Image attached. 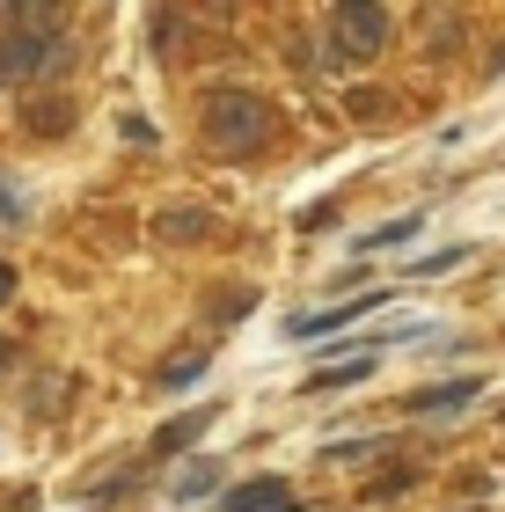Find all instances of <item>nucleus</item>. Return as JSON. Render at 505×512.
Returning a JSON list of instances; mask_svg holds the SVG:
<instances>
[{
	"mask_svg": "<svg viewBox=\"0 0 505 512\" xmlns=\"http://www.w3.org/2000/svg\"><path fill=\"white\" fill-rule=\"evenodd\" d=\"M198 125H205V147L220 154H257L271 147V132H279V110H271L257 88H213V96L198 103Z\"/></svg>",
	"mask_w": 505,
	"mask_h": 512,
	"instance_id": "nucleus-1",
	"label": "nucleus"
},
{
	"mask_svg": "<svg viewBox=\"0 0 505 512\" xmlns=\"http://www.w3.org/2000/svg\"><path fill=\"white\" fill-rule=\"evenodd\" d=\"M59 66V22L52 8H8V30H0V81H30Z\"/></svg>",
	"mask_w": 505,
	"mask_h": 512,
	"instance_id": "nucleus-2",
	"label": "nucleus"
},
{
	"mask_svg": "<svg viewBox=\"0 0 505 512\" xmlns=\"http://www.w3.org/2000/svg\"><path fill=\"white\" fill-rule=\"evenodd\" d=\"M381 44H388V8H374V0H352L330 15V66H374Z\"/></svg>",
	"mask_w": 505,
	"mask_h": 512,
	"instance_id": "nucleus-3",
	"label": "nucleus"
},
{
	"mask_svg": "<svg viewBox=\"0 0 505 512\" xmlns=\"http://www.w3.org/2000/svg\"><path fill=\"white\" fill-rule=\"evenodd\" d=\"M388 300V286H366V293H352V300H337V308H323V315H293L286 322V337H330V330H352L359 315H374Z\"/></svg>",
	"mask_w": 505,
	"mask_h": 512,
	"instance_id": "nucleus-4",
	"label": "nucleus"
},
{
	"mask_svg": "<svg viewBox=\"0 0 505 512\" xmlns=\"http://www.w3.org/2000/svg\"><path fill=\"white\" fill-rule=\"evenodd\" d=\"M220 512H301V498L286 491V476H249L220 498Z\"/></svg>",
	"mask_w": 505,
	"mask_h": 512,
	"instance_id": "nucleus-5",
	"label": "nucleus"
},
{
	"mask_svg": "<svg viewBox=\"0 0 505 512\" xmlns=\"http://www.w3.org/2000/svg\"><path fill=\"white\" fill-rule=\"evenodd\" d=\"M213 417H220V403H191L183 417H169V425L154 432V454H191V447H198V432L213 425Z\"/></svg>",
	"mask_w": 505,
	"mask_h": 512,
	"instance_id": "nucleus-6",
	"label": "nucleus"
},
{
	"mask_svg": "<svg viewBox=\"0 0 505 512\" xmlns=\"http://www.w3.org/2000/svg\"><path fill=\"white\" fill-rule=\"evenodd\" d=\"M476 395H484V381H476V374H462V381L418 388V395H410V410H418V417H447V410H462V403H476Z\"/></svg>",
	"mask_w": 505,
	"mask_h": 512,
	"instance_id": "nucleus-7",
	"label": "nucleus"
},
{
	"mask_svg": "<svg viewBox=\"0 0 505 512\" xmlns=\"http://www.w3.org/2000/svg\"><path fill=\"white\" fill-rule=\"evenodd\" d=\"M205 227H213V213H198V205H176V213L154 220V235H162V242H205Z\"/></svg>",
	"mask_w": 505,
	"mask_h": 512,
	"instance_id": "nucleus-8",
	"label": "nucleus"
},
{
	"mask_svg": "<svg viewBox=\"0 0 505 512\" xmlns=\"http://www.w3.org/2000/svg\"><path fill=\"white\" fill-rule=\"evenodd\" d=\"M418 227L425 213H403V220H381L374 235H359V256H374V249H403V242H418Z\"/></svg>",
	"mask_w": 505,
	"mask_h": 512,
	"instance_id": "nucleus-9",
	"label": "nucleus"
},
{
	"mask_svg": "<svg viewBox=\"0 0 505 512\" xmlns=\"http://www.w3.org/2000/svg\"><path fill=\"white\" fill-rule=\"evenodd\" d=\"M366 374H374V352H359V359H344V366H323V374H308V395H323V388H359Z\"/></svg>",
	"mask_w": 505,
	"mask_h": 512,
	"instance_id": "nucleus-10",
	"label": "nucleus"
},
{
	"mask_svg": "<svg viewBox=\"0 0 505 512\" xmlns=\"http://www.w3.org/2000/svg\"><path fill=\"white\" fill-rule=\"evenodd\" d=\"M213 483H220V469H213V461H198V469H183V476H176V498H205Z\"/></svg>",
	"mask_w": 505,
	"mask_h": 512,
	"instance_id": "nucleus-11",
	"label": "nucleus"
},
{
	"mask_svg": "<svg viewBox=\"0 0 505 512\" xmlns=\"http://www.w3.org/2000/svg\"><path fill=\"white\" fill-rule=\"evenodd\" d=\"M30 132H66V103H37V118H30Z\"/></svg>",
	"mask_w": 505,
	"mask_h": 512,
	"instance_id": "nucleus-12",
	"label": "nucleus"
},
{
	"mask_svg": "<svg viewBox=\"0 0 505 512\" xmlns=\"http://www.w3.org/2000/svg\"><path fill=\"white\" fill-rule=\"evenodd\" d=\"M198 374H205V352H191V359H176V366H169L162 381H169V388H183V381H198Z\"/></svg>",
	"mask_w": 505,
	"mask_h": 512,
	"instance_id": "nucleus-13",
	"label": "nucleus"
},
{
	"mask_svg": "<svg viewBox=\"0 0 505 512\" xmlns=\"http://www.w3.org/2000/svg\"><path fill=\"white\" fill-rule=\"evenodd\" d=\"M15 293V264H0V300H8Z\"/></svg>",
	"mask_w": 505,
	"mask_h": 512,
	"instance_id": "nucleus-14",
	"label": "nucleus"
}]
</instances>
